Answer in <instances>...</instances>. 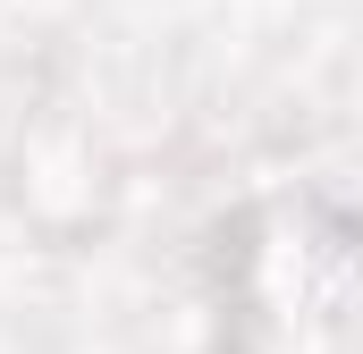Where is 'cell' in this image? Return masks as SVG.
Instances as JSON below:
<instances>
[{
	"instance_id": "6da1fadb",
	"label": "cell",
	"mask_w": 363,
	"mask_h": 354,
	"mask_svg": "<svg viewBox=\"0 0 363 354\" xmlns=\"http://www.w3.org/2000/svg\"><path fill=\"white\" fill-rule=\"evenodd\" d=\"M347 236H321V211L313 202H287L262 219V236L245 245V338H271L279 354H296V312L287 304H304V321L313 329H338V295H347Z\"/></svg>"
}]
</instances>
